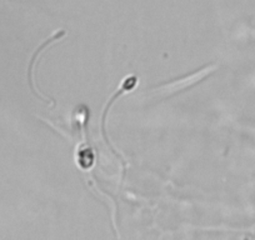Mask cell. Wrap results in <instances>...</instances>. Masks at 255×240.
<instances>
[{"mask_svg": "<svg viewBox=\"0 0 255 240\" xmlns=\"http://www.w3.org/2000/svg\"><path fill=\"white\" fill-rule=\"evenodd\" d=\"M217 68L215 64L207 65L205 68H203L202 70H199L198 73H194V74L189 75V77L183 78V79L174 80V82L168 83V84L160 85L158 88H154V89H150L148 93L149 98H166L170 97V95L175 94V93L181 92V90L186 89V88L191 87V85L197 84L198 82L204 79L207 75H209L210 73L214 72V69Z\"/></svg>", "mask_w": 255, "mask_h": 240, "instance_id": "6da1fadb", "label": "cell"}]
</instances>
